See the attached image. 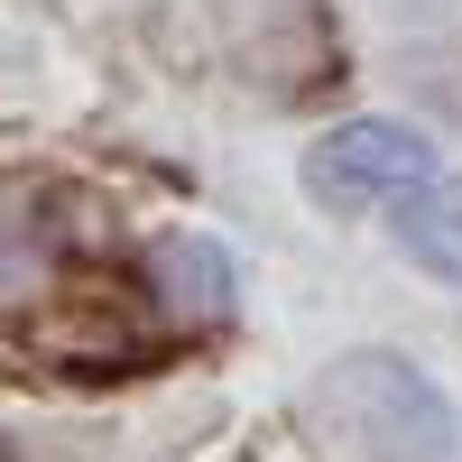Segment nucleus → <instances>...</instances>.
Listing matches in <instances>:
<instances>
[{"instance_id": "nucleus-1", "label": "nucleus", "mask_w": 462, "mask_h": 462, "mask_svg": "<svg viewBox=\"0 0 462 462\" xmlns=\"http://www.w3.org/2000/svg\"><path fill=\"white\" fill-rule=\"evenodd\" d=\"M296 426L333 462H462V416L407 352H342L296 389Z\"/></svg>"}, {"instance_id": "nucleus-2", "label": "nucleus", "mask_w": 462, "mask_h": 462, "mask_svg": "<svg viewBox=\"0 0 462 462\" xmlns=\"http://www.w3.org/2000/svg\"><path fill=\"white\" fill-rule=\"evenodd\" d=\"M296 176H305V195H315L324 213H370V204L416 195V185L435 176V148L407 121H342V130H324L315 148H305Z\"/></svg>"}, {"instance_id": "nucleus-3", "label": "nucleus", "mask_w": 462, "mask_h": 462, "mask_svg": "<svg viewBox=\"0 0 462 462\" xmlns=\"http://www.w3.org/2000/svg\"><path fill=\"white\" fill-rule=\"evenodd\" d=\"M148 296H158V315L185 324V333L231 324V296H241V278H231V250L213 241V231H167V241L148 250Z\"/></svg>"}, {"instance_id": "nucleus-4", "label": "nucleus", "mask_w": 462, "mask_h": 462, "mask_svg": "<svg viewBox=\"0 0 462 462\" xmlns=\"http://www.w3.org/2000/svg\"><path fill=\"white\" fill-rule=\"evenodd\" d=\"M398 250L462 287V176H426L416 195H398Z\"/></svg>"}, {"instance_id": "nucleus-5", "label": "nucleus", "mask_w": 462, "mask_h": 462, "mask_svg": "<svg viewBox=\"0 0 462 462\" xmlns=\"http://www.w3.org/2000/svg\"><path fill=\"white\" fill-rule=\"evenodd\" d=\"M0 462H10V444H0Z\"/></svg>"}]
</instances>
